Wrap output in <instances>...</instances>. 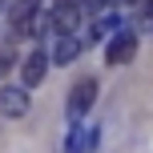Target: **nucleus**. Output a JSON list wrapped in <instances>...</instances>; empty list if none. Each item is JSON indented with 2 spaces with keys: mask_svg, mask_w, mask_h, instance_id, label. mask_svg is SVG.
Wrapping results in <instances>:
<instances>
[{
  "mask_svg": "<svg viewBox=\"0 0 153 153\" xmlns=\"http://www.w3.org/2000/svg\"><path fill=\"white\" fill-rule=\"evenodd\" d=\"M93 101H97V81L93 76H85V81H76L73 85V93H69V121H85L89 117V109H93Z\"/></svg>",
  "mask_w": 153,
  "mask_h": 153,
  "instance_id": "f257e3e1",
  "label": "nucleus"
},
{
  "mask_svg": "<svg viewBox=\"0 0 153 153\" xmlns=\"http://www.w3.org/2000/svg\"><path fill=\"white\" fill-rule=\"evenodd\" d=\"M133 56H137V32L117 28L113 36H109V45H105V61L109 65H129Z\"/></svg>",
  "mask_w": 153,
  "mask_h": 153,
  "instance_id": "f03ea898",
  "label": "nucleus"
},
{
  "mask_svg": "<svg viewBox=\"0 0 153 153\" xmlns=\"http://www.w3.org/2000/svg\"><path fill=\"white\" fill-rule=\"evenodd\" d=\"M81 16H85V4H76V0H56L53 8V32L61 36V32H76L81 28Z\"/></svg>",
  "mask_w": 153,
  "mask_h": 153,
  "instance_id": "7ed1b4c3",
  "label": "nucleus"
},
{
  "mask_svg": "<svg viewBox=\"0 0 153 153\" xmlns=\"http://www.w3.org/2000/svg\"><path fill=\"white\" fill-rule=\"evenodd\" d=\"M0 109H4L8 117H24L28 113V85H4L0 89Z\"/></svg>",
  "mask_w": 153,
  "mask_h": 153,
  "instance_id": "20e7f679",
  "label": "nucleus"
},
{
  "mask_svg": "<svg viewBox=\"0 0 153 153\" xmlns=\"http://www.w3.org/2000/svg\"><path fill=\"white\" fill-rule=\"evenodd\" d=\"M48 61H53V56H45L40 48H36V53H28V56H24V65H20V85L36 89V85L45 81V73H48Z\"/></svg>",
  "mask_w": 153,
  "mask_h": 153,
  "instance_id": "39448f33",
  "label": "nucleus"
},
{
  "mask_svg": "<svg viewBox=\"0 0 153 153\" xmlns=\"http://www.w3.org/2000/svg\"><path fill=\"white\" fill-rule=\"evenodd\" d=\"M93 141H97V125H81V121H73L69 141H65V153H89Z\"/></svg>",
  "mask_w": 153,
  "mask_h": 153,
  "instance_id": "423d86ee",
  "label": "nucleus"
},
{
  "mask_svg": "<svg viewBox=\"0 0 153 153\" xmlns=\"http://www.w3.org/2000/svg\"><path fill=\"white\" fill-rule=\"evenodd\" d=\"M76 56H81V36L76 32H61L56 45H53V61L56 65H73Z\"/></svg>",
  "mask_w": 153,
  "mask_h": 153,
  "instance_id": "0eeeda50",
  "label": "nucleus"
},
{
  "mask_svg": "<svg viewBox=\"0 0 153 153\" xmlns=\"http://www.w3.org/2000/svg\"><path fill=\"white\" fill-rule=\"evenodd\" d=\"M117 28H121V12H113V8H105V12H97V20H93L89 36H93V40H109V36H113Z\"/></svg>",
  "mask_w": 153,
  "mask_h": 153,
  "instance_id": "6e6552de",
  "label": "nucleus"
},
{
  "mask_svg": "<svg viewBox=\"0 0 153 153\" xmlns=\"http://www.w3.org/2000/svg\"><path fill=\"white\" fill-rule=\"evenodd\" d=\"M40 8V0H12V4H8V20H12V28L20 32L24 24H28V16L36 12Z\"/></svg>",
  "mask_w": 153,
  "mask_h": 153,
  "instance_id": "1a4fd4ad",
  "label": "nucleus"
},
{
  "mask_svg": "<svg viewBox=\"0 0 153 153\" xmlns=\"http://www.w3.org/2000/svg\"><path fill=\"white\" fill-rule=\"evenodd\" d=\"M117 4H141V0H117Z\"/></svg>",
  "mask_w": 153,
  "mask_h": 153,
  "instance_id": "9d476101",
  "label": "nucleus"
},
{
  "mask_svg": "<svg viewBox=\"0 0 153 153\" xmlns=\"http://www.w3.org/2000/svg\"><path fill=\"white\" fill-rule=\"evenodd\" d=\"M145 32H149V36H153V20H149V28H145Z\"/></svg>",
  "mask_w": 153,
  "mask_h": 153,
  "instance_id": "9b49d317",
  "label": "nucleus"
},
{
  "mask_svg": "<svg viewBox=\"0 0 153 153\" xmlns=\"http://www.w3.org/2000/svg\"><path fill=\"white\" fill-rule=\"evenodd\" d=\"M76 4H85V8H89V0H76Z\"/></svg>",
  "mask_w": 153,
  "mask_h": 153,
  "instance_id": "f8f14e48",
  "label": "nucleus"
}]
</instances>
